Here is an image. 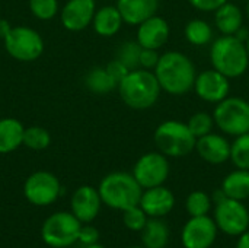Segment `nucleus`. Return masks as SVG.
Wrapping results in <instances>:
<instances>
[{
	"instance_id": "f257e3e1",
	"label": "nucleus",
	"mask_w": 249,
	"mask_h": 248,
	"mask_svg": "<svg viewBox=\"0 0 249 248\" xmlns=\"http://www.w3.org/2000/svg\"><path fill=\"white\" fill-rule=\"evenodd\" d=\"M160 89L172 96L187 95L194 89L197 69L193 60L181 51H166L155 67Z\"/></svg>"
},
{
	"instance_id": "f03ea898",
	"label": "nucleus",
	"mask_w": 249,
	"mask_h": 248,
	"mask_svg": "<svg viewBox=\"0 0 249 248\" xmlns=\"http://www.w3.org/2000/svg\"><path fill=\"white\" fill-rule=\"evenodd\" d=\"M117 89L123 102L137 111L152 108L162 92L155 72L142 67L130 70Z\"/></svg>"
},
{
	"instance_id": "7ed1b4c3",
	"label": "nucleus",
	"mask_w": 249,
	"mask_h": 248,
	"mask_svg": "<svg viewBox=\"0 0 249 248\" xmlns=\"http://www.w3.org/2000/svg\"><path fill=\"white\" fill-rule=\"evenodd\" d=\"M102 203L114 210L124 212L139 206L143 189L131 172L115 171L105 175L98 187Z\"/></svg>"
},
{
	"instance_id": "20e7f679",
	"label": "nucleus",
	"mask_w": 249,
	"mask_h": 248,
	"mask_svg": "<svg viewBox=\"0 0 249 248\" xmlns=\"http://www.w3.org/2000/svg\"><path fill=\"white\" fill-rule=\"evenodd\" d=\"M210 63L213 69L229 79L241 77L249 67V57L245 42L235 35H220L212 41Z\"/></svg>"
},
{
	"instance_id": "39448f33",
	"label": "nucleus",
	"mask_w": 249,
	"mask_h": 248,
	"mask_svg": "<svg viewBox=\"0 0 249 248\" xmlns=\"http://www.w3.org/2000/svg\"><path fill=\"white\" fill-rule=\"evenodd\" d=\"M153 142L158 151L165 156L184 158L196 151L197 137L193 134L187 123L166 120L156 127L153 133Z\"/></svg>"
},
{
	"instance_id": "423d86ee",
	"label": "nucleus",
	"mask_w": 249,
	"mask_h": 248,
	"mask_svg": "<svg viewBox=\"0 0 249 248\" xmlns=\"http://www.w3.org/2000/svg\"><path fill=\"white\" fill-rule=\"evenodd\" d=\"M216 127L226 136H241L249 132V102L239 96H228L216 104L213 111Z\"/></svg>"
},
{
	"instance_id": "0eeeda50",
	"label": "nucleus",
	"mask_w": 249,
	"mask_h": 248,
	"mask_svg": "<svg viewBox=\"0 0 249 248\" xmlns=\"http://www.w3.org/2000/svg\"><path fill=\"white\" fill-rule=\"evenodd\" d=\"M82 225L71 212H55L42 224L41 238L50 247L67 248L79 240Z\"/></svg>"
},
{
	"instance_id": "6e6552de",
	"label": "nucleus",
	"mask_w": 249,
	"mask_h": 248,
	"mask_svg": "<svg viewBox=\"0 0 249 248\" xmlns=\"http://www.w3.org/2000/svg\"><path fill=\"white\" fill-rule=\"evenodd\" d=\"M3 42L7 54L18 61H34L44 53L42 37L28 26H12Z\"/></svg>"
},
{
	"instance_id": "1a4fd4ad",
	"label": "nucleus",
	"mask_w": 249,
	"mask_h": 248,
	"mask_svg": "<svg viewBox=\"0 0 249 248\" xmlns=\"http://www.w3.org/2000/svg\"><path fill=\"white\" fill-rule=\"evenodd\" d=\"M169 172H171V164L168 156L156 151L142 155L136 161L131 174L144 190V189L163 186L169 177Z\"/></svg>"
},
{
	"instance_id": "9d476101",
	"label": "nucleus",
	"mask_w": 249,
	"mask_h": 248,
	"mask_svg": "<svg viewBox=\"0 0 249 248\" xmlns=\"http://www.w3.org/2000/svg\"><path fill=\"white\" fill-rule=\"evenodd\" d=\"M219 231L229 237H239L249 228V210L244 202L235 199H223L214 205L213 216Z\"/></svg>"
},
{
	"instance_id": "9b49d317",
	"label": "nucleus",
	"mask_w": 249,
	"mask_h": 248,
	"mask_svg": "<svg viewBox=\"0 0 249 248\" xmlns=\"http://www.w3.org/2000/svg\"><path fill=\"white\" fill-rule=\"evenodd\" d=\"M23 194L34 206H48L61 194V184L53 172L36 171L26 178Z\"/></svg>"
},
{
	"instance_id": "f8f14e48",
	"label": "nucleus",
	"mask_w": 249,
	"mask_h": 248,
	"mask_svg": "<svg viewBox=\"0 0 249 248\" xmlns=\"http://www.w3.org/2000/svg\"><path fill=\"white\" fill-rule=\"evenodd\" d=\"M219 228L213 218L194 216L190 218L181 232L184 248H210L217 238Z\"/></svg>"
},
{
	"instance_id": "ddd939ff",
	"label": "nucleus",
	"mask_w": 249,
	"mask_h": 248,
	"mask_svg": "<svg viewBox=\"0 0 249 248\" xmlns=\"http://www.w3.org/2000/svg\"><path fill=\"white\" fill-rule=\"evenodd\" d=\"M193 91L204 102L216 105L229 96L231 79L216 69H207L201 73H197Z\"/></svg>"
},
{
	"instance_id": "4468645a",
	"label": "nucleus",
	"mask_w": 249,
	"mask_h": 248,
	"mask_svg": "<svg viewBox=\"0 0 249 248\" xmlns=\"http://www.w3.org/2000/svg\"><path fill=\"white\" fill-rule=\"evenodd\" d=\"M102 199L98 191V189L92 186H82L79 187L70 200L71 213L82 222V224H90L96 219V216L101 212Z\"/></svg>"
},
{
	"instance_id": "2eb2a0df",
	"label": "nucleus",
	"mask_w": 249,
	"mask_h": 248,
	"mask_svg": "<svg viewBox=\"0 0 249 248\" xmlns=\"http://www.w3.org/2000/svg\"><path fill=\"white\" fill-rule=\"evenodd\" d=\"M95 12V0H69L60 13V19L66 29L79 32L92 25Z\"/></svg>"
},
{
	"instance_id": "dca6fc26",
	"label": "nucleus",
	"mask_w": 249,
	"mask_h": 248,
	"mask_svg": "<svg viewBox=\"0 0 249 248\" xmlns=\"http://www.w3.org/2000/svg\"><path fill=\"white\" fill-rule=\"evenodd\" d=\"M197 155L210 165H222L231 159V142L219 133H209L196 142Z\"/></svg>"
},
{
	"instance_id": "f3484780",
	"label": "nucleus",
	"mask_w": 249,
	"mask_h": 248,
	"mask_svg": "<svg viewBox=\"0 0 249 248\" xmlns=\"http://www.w3.org/2000/svg\"><path fill=\"white\" fill-rule=\"evenodd\" d=\"M169 35H171V28L168 20L156 13L137 26L136 41L143 48L159 50L168 42Z\"/></svg>"
},
{
	"instance_id": "a211bd4d",
	"label": "nucleus",
	"mask_w": 249,
	"mask_h": 248,
	"mask_svg": "<svg viewBox=\"0 0 249 248\" xmlns=\"http://www.w3.org/2000/svg\"><path fill=\"white\" fill-rule=\"evenodd\" d=\"M139 206L149 218H163L172 212L175 206V196L165 186L144 189Z\"/></svg>"
},
{
	"instance_id": "6ab92c4d",
	"label": "nucleus",
	"mask_w": 249,
	"mask_h": 248,
	"mask_svg": "<svg viewBox=\"0 0 249 248\" xmlns=\"http://www.w3.org/2000/svg\"><path fill=\"white\" fill-rule=\"evenodd\" d=\"M117 9L120 10L124 23L139 26L158 13L159 0H118Z\"/></svg>"
},
{
	"instance_id": "aec40b11",
	"label": "nucleus",
	"mask_w": 249,
	"mask_h": 248,
	"mask_svg": "<svg viewBox=\"0 0 249 248\" xmlns=\"http://www.w3.org/2000/svg\"><path fill=\"white\" fill-rule=\"evenodd\" d=\"M214 25L222 35H233L244 25L242 9L232 1H226L214 10Z\"/></svg>"
},
{
	"instance_id": "412c9836",
	"label": "nucleus",
	"mask_w": 249,
	"mask_h": 248,
	"mask_svg": "<svg viewBox=\"0 0 249 248\" xmlns=\"http://www.w3.org/2000/svg\"><path fill=\"white\" fill-rule=\"evenodd\" d=\"M124 20L117 6H104L95 12L92 26L101 37H114L120 32Z\"/></svg>"
},
{
	"instance_id": "4be33fe9",
	"label": "nucleus",
	"mask_w": 249,
	"mask_h": 248,
	"mask_svg": "<svg viewBox=\"0 0 249 248\" xmlns=\"http://www.w3.org/2000/svg\"><path fill=\"white\" fill-rule=\"evenodd\" d=\"M25 127L18 118H0V153H10L23 145Z\"/></svg>"
},
{
	"instance_id": "5701e85b",
	"label": "nucleus",
	"mask_w": 249,
	"mask_h": 248,
	"mask_svg": "<svg viewBox=\"0 0 249 248\" xmlns=\"http://www.w3.org/2000/svg\"><path fill=\"white\" fill-rule=\"evenodd\" d=\"M220 189L225 191L226 197L235 200H247L249 199V170H239L229 172L223 181Z\"/></svg>"
},
{
	"instance_id": "b1692460",
	"label": "nucleus",
	"mask_w": 249,
	"mask_h": 248,
	"mask_svg": "<svg viewBox=\"0 0 249 248\" xmlns=\"http://www.w3.org/2000/svg\"><path fill=\"white\" fill-rule=\"evenodd\" d=\"M140 234L143 247L146 248H165L169 243V228L162 218H149Z\"/></svg>"
},
{
	"instance_id": "393cba45",
	"label": "nucleus",
	"mask_w": 249,
	"mask_h": 248,
	"mask_svg": "<svg viewBox=\"0 0 249 248\" xmlns=\"http://www.w3.org/2000/svg\"><path fill=\"white\" fill-rule=\"evenodd\" d=\"M85 85L96 95H105L118 88V83L111 77L105 67H93L89 70L85 76Z\"/></svg>"
},
{
	"instance_id": "a878e982",
	"label": "nucleus",
	"mask_w": 249,
	"mask_h": 248,
	"mask_svg": "<svg viewBox=\"0 0 249 248\" xmlns=\"http://www.w3.org/2000/svg\"><path fill=\"white\" fill-rule=\"evenodd\" d=\"M184 37L191 45L203 47L213 41V28L207 20L191 19L184 28Z\"/></svg>"
},
{
	"instance_id": "bb28decb",
	"label": "nucleus",
	"mask_w": 249,
	"mask_h": 248,
	"mask_svg": "<svg viewBox=\"0 0 249 248\" xmlns=\"http://www.w3.org/2000/svg\"><path fill=\"white\" fill-rule=\"evenodd\" d=\"M212 206H213L212 196H209L206 191H201V190L191 191L185 200V210L190 215V218L209 215L212 210Z\"/></svg>"
},
{
	"instance_id": "cd10ccee",
	"label": "nucleus",
	"mask_w": 249,
	"mask_h": 248,
	"mask_svg": "<svg viewBox=\"0 0 249 248\" xmlns=\"http://www.w3.org/2000/svg\"><path fill=\"white\" fill-rule=\"evenodd\" d=\"M229 161L239 170H249V132L236 136L231 143Z\"/></svg>"
},
{
	"instance_id": "c85d7f7f",
	"label": "nucleus",
	"mask_w": 249,
	"mask_h": 248,
	"mask_svg": "<svg viewBox=\"0 0 249 248\" xmlns=\"http://www.w3.org/2000/svg\"><path fill=\"white\" fill-rule=\"evenodd\" d=\"M51 136L48 130L39 126H32L23 132V145L32 151H44L50 146Z\"/></svg>"
},
{
	"instance_id": "c756f323",
	"label": "nucleus",
	"mask_w": 249,
	"mask_h": 248,
	"mask_svg": "<svg viewBox=\"0 0 249 248\" xmlns=\"http://www.w3.org/2000/svg\"><path fill=\"white\" fill-rule=\"evenodd\" d=\"M140 53L142 45L137 41H125L118 47L115 58L124 63L130 70H134L140 67Z\"/></svg>"
},
{
	"instance_id": "7c9ffc66",
	"label": "nucleus",
	"mask_w": 249,
	"mask_h": 248,
	"mask_svg": "<svg viewBox=\"0 0 249 248\" xmlns=\"http://www.w3.org/2000/svg\"><path fill=\"white\" fill-rule=\"evenodd\" d=\"M187 126L190 127V130L193 132V134L198 139V137H201V136H206V134L212 133L216 124H214L213 114L200 111V113L193 114V115L188 118Z\"/></svg>"
},
{
	"instance_id": "2f4dec72",
	"label": "nucleus",
	"mask_w": 249,
	"mask_h": 248,
	"mask_svg": "<svg viewBox=\"0 0 249 248\" xmlns=\"http://www.w3.org/2000/svg\"><path fill=\"white\" fill-rule=\"evenodd\" d=\"M147 221H149V216L140 206H134V208H130L123 212V224L130 231L142 232V229L146 227Z\"/></svg>"
},
{
	"instance_id": "473e14b6",
	"label": "nucleus",
	"mask_w": 249,
	"mask_h": 248,
	"mask_svg": "<svg viewBox=\"0 0 249 248\" xmlns=\"http://www.w3.org/2000/svg\"><path fill=\"white\" fill-rule=\"evenodd\" d=\"M28 4L31 13L41 20H50L58 12V0H29Z\"/></svg>"
},
{
	"instance_id": "72a5a7b5",
	"label": "nucleus",
	"mask_w": 249,
	"mask_h": 248,
	"mask_svg": "<svg viewBox=\"0 0 249 248\" xmlns=\"http://www.w3.org/2000/svg\"><path fill=\"white\" fill-rule=\"evenodd\" d=\"M160 58V54L158 53V50H152V48H143L142 47V53H140V67L146 69V70H155L158 61Z\"/></svg>"
},
{
	"instance_id": "f704fd0d",
	"label": "nucleus",
	"mask_w": 249,
	"mask_h": 248,
	"mask_svg": "<svg viewBox=\"0 0 249 248\" xmlns=\"http://www.w3.org/2000/svg\"><path fill=\"white\" fill-rule=\"evenodd\" d=\"M105 69H107V72L111 75V77H112L117 83H120V82L128 75V72H130V69H128L124 63H121L118 58L111 60V61L105 66Z\"/></svg>"
},
{
	"instance_id": "c9c22d12",
	"label": "nucleus",
	"mask_w": 249,
	"mask_h": 248,
	"mask_svg": "<svg viewBox=\"0 0 249 248\" xmlns=\"http://www.w3.org/2000/svg\"><path fill=\"white\" fill-rule=\"evenodd\" d=\"M98 240H99V231L89 224H83L80 228L77 241H80L83 246H92V244H96Z\"/></svg>"
},
{
	"instance_id": "e433bc0d",
	"label": "nucleus",
	"mask_w": 249,
	"mask_h": 248,
	"mask_svg": "<svg viewBox=\"0 0 249 248\" xmlns=\"http://www.w3.org/2000/svg\"><path fill=\"white\" fill-rule=\"evenodd\" d=\"M187 1L200 12H214L229 0H187Z\"/></svg>"
},
{
	"instance_id": "4c0bfd02",
	"label": "nucleus",
	"mask_w": 249,
	"mask_h": 248,
	"mask_svg": "<svg viewBox=\"0 0 249 248\" xmlns=\"http://www.w3.org/2000/svg\"><path fill=\"white\" fill-rule=\"evenodd\" d=\"M236 248H249V228L238 237Z\"/></svg>"
},
{
	"instance_id": "58836bf2",
	"label": "nucleus",
	"mask_w": 249,
	"mask_h": 248,
	"mask_svg": "<svg viewBox=\"0 0 249 248\" xmlns=\"http://www.w3.org/2000/svg\"><path fill=\"white\" fill-rule=\"evenodd\" d=\"M239 41H242V42H247L248 41V38H249V29L245 26V25H242L235 34H233Z\"/></svg>"
},
{
	"instance_id": "ea45409f",
	"label": "nucleus",
	"mask_w": 249,
	"mask_h": 248,
	"mask_svg": "<svg viewBox=\"0 0 249 248\" xmlns=\"http://www.w3.org/2000/svg\"><path fill=\"white\" fill-rule=\"evenodd\" d=\"M10 29H12L10 23L6 19H0V38H4L9 34Z\"/></svg>"
},
{
	"instance_id": "a19ab883",
	"label": "nucleus",
	"mask_w": 249,
	"mask_h": 248,
	"mask_svg": "<svg viewBox=\"0 0 249 248\" xmlns=\"http://www.w3.org/2000/svg\"><path fill=\"white\" fill-rule=\"evenodd\" d=\"M86 248H105V247L96 243V244H92V246H86Z\"/></svg>"
},
{
	"instance_id": "79ce46f5",
	"label": "nucleus",
	"mask_w": 249,
	"mask_h": 248,
	"mask_svg": "<svg viewBox=\"0 0 249 248\" xmlns=\"http://www.w3.org/2000/svg\"><path fill=\"white\" fill-rule=\"evenodd\" d=\"M245 45H247V51H248V57H249V38H248V41L245 42Z\"/></svg>"
},
{
	"instance_id": "37998d69",
	"label": "nucleus",
	"mask_w": 249,
	"mask_h": 248,
	"mask_svg": "<svg viewBox=\"0 0 249 248\" xmlns=\"http://www.w3.org/2000/svg\"><path fill=\"white\" fill-rule=\"evenodd\" d=\"M247 16H248V19H249V1H248V4H247Z\"/></svg>"
},
{
	"instance_id": "c03bdc74",
	"label": "nucleus",
	"mask_w": 249,
	"mask_h": 248,
	"mask_svg": "<svg viewBox=\"0 0 249 248\" xmlns=\"http://www.w3.org/2000/svg\"><path fill=\"white\" fill-rule=\"evenodd\" d=\"M127 248H146V247H143V246H142V247H127Z\"/></svg>"
}]
</instances>
